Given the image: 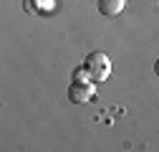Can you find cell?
Returning a JSON list of instances; mask_svg holds the SVG:
<instances>
[{
    "mask_svg": "<svg viewBox=\"0 0 159 152\" xmlns=\"http://www.w3.org/2000/svg\"><path fill=\"white\" fill-rule=\"evenodd\" d=\"M86 74H89V79L96 81V84H101L109 79V74H111V61H109V56L101 53V51H93L86 56V64H84Z\"/></svg>",
    "mask_w": 159,
    "mask_h": 152,
    "instance_id": "cell-1",
    "label": "cell"
},
{
    "mask_svg": "<svg viewBox=\"0 0 159 152\" xmlns=\"http://www.w3.org/2000/svg\"><path fill=\"white\" fill-rule=\"evenodd\" d=\"M93 94H96V89H93L91 79H73V84L68 86V99H71L73 104H86V102H91Z\"/></svg>",
    "mask_w": 159,
    "mask_h": 152,
    "instance_id": "cell-2",
    "label": "cell"
},
{
    "mask_svg": "<svg viewBox=\"0 0 159 152\" xmlns=\"http://www.w3.org/2000/svg\"><path fill=\"white\" fill-rule=\"evenodd\" d=\"M126 0H98V13L101 15H119L124 10Z\"/></svg>",
    "mask_w": 159,
    "mask_h": 152,
    "instance_id": "cell-3",
    "label": "cell"
},
{
    "mask_svg": "<svg viewBox=\"0 0 159 152\" xmlns=\"http://www.w3.org/2000/svg\"><path fill=\"white\" fill-rule=\"evenodd\" d=\"M154 71H157V76H159V59H157V64H154Z\"/></svg>",
    "mask_w": 159,
    "mask_h": 152,
    "instance_id": "cell-4",
    "label": "cell"
}]
</instances>
